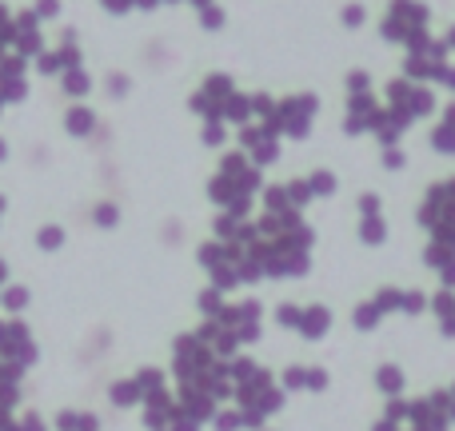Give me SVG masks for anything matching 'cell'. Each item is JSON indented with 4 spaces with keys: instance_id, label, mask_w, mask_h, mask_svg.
<instances>
[{
    "instance_id": "6da1fadb",
    "label": "cell",
    "mask_w": 455,
    "mask_h": 431,
    "mask_svg": "<svg viewBox=\"0 0 455 431\" xmlns=\"http://www.w3.org/2000/svg\"><path fill=\"white\" fill-rule=\"evenodd\" d=\"M0 156H4V144H0Z\"/></svg>"
}]
</instances>
